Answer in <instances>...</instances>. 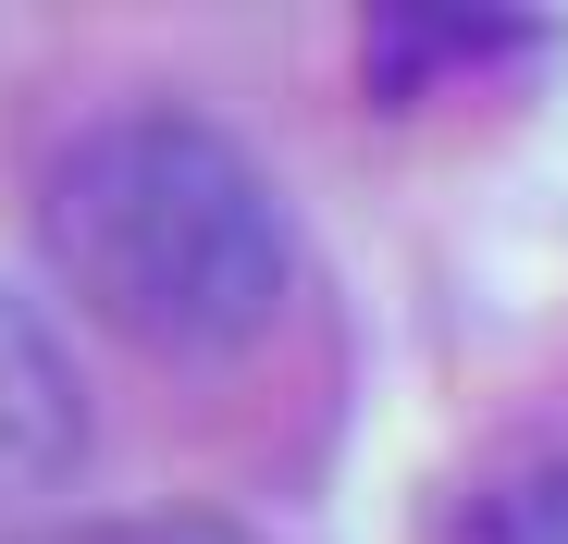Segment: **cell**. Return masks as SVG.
Returning a JSON list of instances; mask_svg holds the SVG:
<instances>
[{
  "label": "cell",
  "instance_id": "cell-3",
  "mask_svg": "<svg viewBox=\"0 0 568 544\" xmlns=\"http://www.w3.org/2000/svg\"><path fill=\"white\" fill-rule=\"evenodd\" d=\"M445 544H568V445H507L445 507Z\"/></svg>",
  "mask_w": 568,
  "mask_h": 544
},
{
  "label": "cell",
  "instance_id": "cell-2",
  "mask_svg": "<svg viewBox=\"0 0 568 544\" xmlns=\"http://www.w3.org/2000/svg\"><path fill=\"white\" fill-rule=\"evenodd\" d=\"M87 433H100V409H87V359L62 346V322L38 298L0 285V520L62 495L87 471Z\"/></svg>",
  "mask_w": 568,
  "mask_h": 544
},
{
  "label": "cell",
  "instance_id": "cell-1",
  "mask_svg": "<svg viewBox=\"0 0 568 544\" xmlns=\"http://www.w3.org/2000/svg\"><path fill=\"white\" fill-rule=\"evenodd\" d=\"M50 285L136 359H247L297 310V223L260 149L185 100H124L74 124L38 173Z\"/></svg>",
  "mask_w": 568,
  "mask_h": 544
},
{
  "label": "cell",
  "instance_id": "cell-4",
  "mask_svg": "<svg viewBox=\"0 0 568 544\" xmlns=\"http://www.w3.org/2000/svg\"><path fill=\"white\" fill-rule=\"evenodd\" d=\"M13 544H260L223 507H87V520H26Z\"/></svg>",
  "mask_w": 568,
  "mask_h": 544
}]
</instances>
